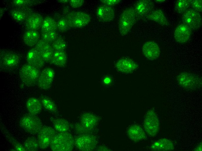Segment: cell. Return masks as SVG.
Listing matches in <instances>:
<instances>
[{
	"label": "cell",
	"instance_id": "cell-1",
	"mask_svg": "<svg viewBox=\"0 0 202 151\" xmlns=\"http://www.w3.org/2000/svg\"><path fill=\"white\" fill-rule=\"evenodd\" d=\"M74 141L73 136L68 132L56 134L50 144L51 149L54 151H69L73 147Z\"/></svg>",
	"mask_w": 202,
	"mask_h": 151
},
{
	"label": "cell",
	"instance_id": "cell-2",
	"mask_svg": "<svg viewBox=\"0 0 202 151\" xmlns=\"http://www.w3.org/2000/svg\"><path fill=\"white\" fill-rule=\"evenodd\" d=\"M137 15L134 9L127 8L122 12L120 17L118 27L120 34L126 35L136 24Z\"/></svg>",
	"mask_w": 202,
	"mask_h": 151
},
{
	"label": "cell",
	"instance_id": "cell-3",
	"mask_svg": "<svg viewBox=\"0 0 202 151\" xmlns=\"http://www.w3.org/2000/svg\"><path fill=\"white\" fill-rule=\"evenodd\" d=\"M0 59V69L6 71L16 68L21 60L20 56L17 53L6 49L1 50Z\"/></svg>",
	"mask_w": 202,
	"mask_h": 151
},
{
	"label": "cell",
	"instance_id": "cell-4",
	"mask_svg": "<svg viewBox=\"0 0 202 151\" xmlns=\"http://www.w3.org/2000/svg\"><path fill=\"white\" fill-rule=\"evenodd\" d=\"M19 125L26 132L33 135L37 134L43 126L40 119L35 115L30 114L23 116Z\"/></svg>",
	"mask_w": 202,
	"mask_h": 151
},
{
	"label": "cell",
	"instance_id": "cell-5",
	"mask_svg": "<svg viewBox=\"0 0 202 151\" xmlns=\"http://www.w3.org/2000/svg\"><path fill=\"white\" fill-rule=\"evenodd\" d=\"M40 72L39 70L29 64L23 65L19 71V76L26 86L31 87L37 84Z\"/></svg>",
	"mask_w": 202,
	"mask_h": 151
},
{
	"label": "cell",
	"instance_id": "cell-6",
	"mask_svg": "<svg viewBox=\"0 0 202 151\" xmlns=\"http://www.w3.org/2000/svg\"><path fill=\"white\" fill-rule=\"evenodd\" d=\"M70 28H80L84 27L90 22V16L88 14L81 11H72L68 13L65 17Z\"/></svg>",
	"mask_w": 202,
	"mask_h": 151
},
{
	"label": "cell",
	"instance_id": "cell-7",
	"mask_svg": "<svg viewBox=\"0 0 202 151\" xmlns=\"http://www.w3.org/2000/svg\"><path fill=\"white\" fill-rule=\"evenodd\" d=\"M182 20L183 23L193 30L199 28L201 25L202 19L200 14L192 9H188L184 12Z\"/></svg>",
	"mask_w": 202,
	"mask_h": 151
},
{
	"label": "cell",
	"instance_id": "cell-8",
	"mask_svg": "<svg viewBox=\"0 0 202 151\" xmlns=\"http://www.w3.org/2000/svg\"><path fill=\"white\" fill-rule=\"evenodd\" d=\"M55 130L48 126H43L37 134V140L40 148L44 149L48 147L56 135Z\"/></svg>",
	"mask_w": 202,
	"mask_h": 151
},
{
	"label": "cell",
	"instance_id": "cell-9",
	"mask_svg": "<svg viewBox=\"0 0 202 151\" xmlns=\"http://www.w3.org/2000/svg\"><path fill=\"white\" fill-rule=\"evenodd\" d=\"M144 126L147 133L151 136H154L158 133L159 127V121L155 113L152 111H149L146 116Z\"/></svg>",
	"mask_w": 202,
	"mask_h": 151
},
{
	"label": "cell",
	"instance_id": "cell-10",
	"mask_svg": "<svg viewBox=\"0 0 202 151\" xmlns=\"http://www.w3.org/2000/svg\"><path fill=\"white\" fill-rule=\"evenodd\" d=\"M177 79L180 85L189 89H194L200 85L201 82V80L198 77L187 73H183L180 74Z\"/></svg>",
	"mask_w": 202,
	"mask_h": 151
},
{
	"label": "cell",
	"instance_id": "cell-11",
	"mask_svg": "<svg viewBox=\"0 0 202 151\" xmlns=\"http://www.w3.org/2000/svg\"><path fill=\"white\" fill-rule=\"evenodd\" d=\"M54 76L52 69L46 68L40 72L37 84L39 87L43 89H47L51 85Z\"/></svg>",
	"mask_w": 202,
	"mask_h": 151
},
{
	"label": "cell",
	"instance_id": "cell-12",
	"mask_svg": "<svg viewBox=\"0 0 202 151\" xmlns=\"http://www.w3.org/2000/svg\"><path fill=\"white\" fill-rule=\"evenodd\" d=\"M142 52L144 56L150 60L156 59L160 54V50L158 45L154 41L145 42L142 47Z\"/></svg>",
	"mask_w": 202,
	"mask_h": 151
},
{
	"label": "cell",
	"instance_id": "cell-13",
	"mask_svg": "<svg viewBox=\"0 0 202 151\" xmlns=\"http://www.w3.org/2000/svg\"><path fill=\"white\" fill-rule=\"evenodd\" d=\"M191 34V29L184 24L181 23L178 24L176 28L174 37L177 42L185 43L189 40Z\"/></svg>",
	"mask_w": 202,
	"mask_h": 151
},
{
	"label": "cell",
	"instance_id": "cell-14",
	"mask_svg": "<svg viewBox=\"0 0 202 151\" xmlns=\"http://www.w3.org/2000/svg\"><path fill=\"white\" fill-rule=\"evenodd\" d=\"M26 60L28 64L39 70L44 66L45 62L35 48L28 52Z\"/></svg>",
	"mask_w": 202,
	"mask_h": 151
},
{
	"label": "cell",
	"instance_id": "cell-15",
	"mask_svg": "<svg viewBox=\"0 0 202 151\" xmlns=\"http://www.w3.org/2000/svg\"><path fill=\"white\" fill-rule=\"evenodd\" d=\"M35 46L45 62H50L54 51L50 44L41 39Z\"/></svg>",
	"mask_w": 202,
	"mask_h": 151
},
{
	"label": "cell",
	"instance_id": "cell-16",
	"mask_svg": "<svg viewBox=\"0 0 202 151\" xmlns=\"http://www.w3.org/2000/svg\"><path fill=\"white\" fill-rule=\"evenodd\" d=\"M154 6L152 1L148 0L138 1L136 3L134 9L137 16H147L153 11Z\"/></svg>",
	"mask_w": 202,
	"mask_h": 151
},
{
	"label": "cell",
	"instance_id": "cell-17",
	"mask_svg": "<svg viewBox=\"0 0 202 151\" xmlns=\"http://www.w3.org/2000/svg\"><path fill=\"white\" fill-rule=\"evenodd\" d=\"M98 19L103 22H109L112 20L115 17L114 9L111 6L102 5L99 6L96 11Z\"/></svg>",
	"mask_w": 202,
	"mask_h": 151
},
{
	"label": "cell",
	"instance_id": "cell-18",
	"mask_svg": "<svg viewBox=\"0 0 202 151\" xmlns=\"http://www.w3.org/2000/svg\"><path fill=\"white\" fill-rule=\"evenodd\" d=\"M43 20L41 15L32 12L28 15L25 21V26L28 30H37L41 28Z\"/></svg>",
	"mask_w": 202,
	"mask_h": 151
},
{
	"label": "cell",
	"instance_id": "cell-19",
	"mask_svg": "<svg viewBox=\"0 0 202 151\" xmlns=\"http://www.w3.org/2000/svg\"><path fill=\"white\" fill-rule=\"evenodd\" d=\"M93 140L90 135L87 134L81 135L75 140L74 144L79 150L82 151L90 150L93 148Z\"/></svg>",
	"mask_w": 202,
	"mask_h": 151
},
{
	"label": "cell",
	"instance_id": "cell-20",
	"mask_svg": "<svg viewBox=\"0 0 202 151\" xmlns=\"http://www.w3.org/2000/svg\"><path fill=\"white\" fill-rule=\"evenodd\" d=\"M32 12L29 8H15L10 11V15L13 19L19 23L24 22L28 15Z\"/></svg>",
	"mask_w": 202,
	"mask_h": 151
},
{
	"label": "cell",
	"instance_id": "cell-21",
	"mask_svg": "<svg viewBox=\"0 0 202 151\" xmlns=\"http://www.w3.org/2000/svg\"><path fill=\"white\" fill-rule=\"evenodd\" d=\"M40 35L37 30H28L24 33L23 39L24 42L27 46H35L40 39Z\"/></svg>",
	"mask_w": 202,
	"mask_h": 151
},
{
	"label": "cell",
	"instance_id": "cell-22",
	"mask_svg": "<svg viewBox=\"0 0 202 151\" xmlns=\"http://www.w3.org/2000/svg\"><path fill=\"white\" fill-rule=\"evenodd\" d=\"M146 17L149 20L155 22L162 26H168V21L163 12L161 10H153Z\"/></svg>",
	"mask_w": 202,
	"mask_h": 151
},
{
	"label": "cell",
	"instance_id": "cell-23",
	"mask_svg": "<svg viewBox=\"0 0 202 151\" xmlns=\"http://www.w3.org/2000/svg\"><path fill=\"white\" fill-rule=\"evenodd\" d=\"M152 148L154 151H167L173 150L174 147L171 141L166 139H162L154 142L152 145Z\"/></svg>",
	"mask_w": 202,
	"mask_h": 151
},
{
	"label": "cell",
	"instance_id": "cell-24",
	"mask_svg": "<svg viewBox=\"0 0 202 151\" xmlns=\"http://www.w3.org/2000/svg\"><path fill=\"white\" fill-rule=\"evenodd\" d=\"M26 107L30 114L36 115L41 112L42 105L40 102L37 98H29L26 103Z\"/></svg>",
	"mask_w": 202,
	"mask_h": 151
},
{
	"label": "cell",
	"instance_id": "cell-25",
	"mask_svg": "<svg viewBox=\"0 0 202 151\" xmlns=\"http://www.w3.org/2000/svg\"><path fill=\"white\" fill-rule=\"evenodd\" d=\"M67 60V55L64 51H54L50 62L59 66H64Z\"/></svg>",
	"mask_w": 202,
	"mask_h": 151
},
{
	"label": "cell",
	"instance_id": "cell-26",
	"mask_svg": "<svg viewBox=\"0 0 202 151\" xmlns=\"http://www.w3.org/2000/svg\"><path fill=\"white\" fill-rule=\"evenodd\" d=\"M41 28L42 33L55 32L57 29V22L53 18L46 17L43 19Z\"/></svg>",
	"mask_w": 202,
	"mask_h": 151
},
{
	"label": "cell",
	"instance_id": "cell-27",
	"mask_svg": "<svg viewBox=\"0 0 202 151\" xmlns=\"http://www.w3.org/2000/svg\"><path fill=\"white\" fill-rule=\"evenodd\" d=\"M80 122L81 125L85 129H89L95 124V119L92 114L86 113L81 116Z\"/></svg>",
	"mask_w": 202,
	"mask_h": 151
},
{
	"label": "cell",
	"instance_id": "cell-28",
	"mask_svg": "<svg viewBox=\"0 0 202 151\" xmlns=\"http://www.w3.org/2000/svg\"><path fill=\"white\" fill-rule=\"evenodd\" d=\"M52 120L55 128L60 132H67L69 130V123L66 120L57 118L52 119Z\"/></svg>",
	"mask_w": 202,
	"mask_h": 151
},
{
	"label": "cell",
	"instance_id": "cell-29",
	"mask_svg": "<svg viewBox=\"0 0 202 151\" xmlns=\"http://www.w3.org/2000/svg\"><path fill=\"white\" fill-rule=\"evenodd\" d=\"M24 147L26 151H35L40 148L37 139L32 137H29L25 141Z\"/></svg>",
	"mask_w": 202,
	"mask_h": 151
},
{
	"label": "cell",
	"instance_id": "cell-30",
	"mask_svg": "<svg viewBox=\"0 0 202 151\" xmlns=\"http://www.w3.org/2000/svg\"><path fill=\"white\" fill-rule=\"evenodd\" d=\"M117 65L119 68L130 69H131L136 68L138 66L135 62L128 59L124 58L120 59L118 62Z\"/></svg>",
	"mask_w": 202,
	"mask_h": 151
},
{
	"label": "cell",
	"instance_id": "cell-31",
	"mask_svg": "<svg viewBox=\"0 0 202 151\" xmlns=\"http://www.w3.org/2000/svg\"><path fill=\"white\" fill-rule=\"evenodd\" d=\"M191 0H179L177 1L175 5V10L178 13L184 12L190 6Z\"/></svg>",
	"mask_w": 202,
	"mask_h": 151
},
{
	"label": "cell",
	"instance_id": "cell-32",
	"mask_svg": "<svg viewBox=\"0 0 202 151\" xmlns=\"http://www.w3.org/2000/svg\"><path fill=\"white\" fill-rule=\"evenodd\" d=\"M54 51H64L66 46L65 41L61 37H58L52 44Z\"/></svg>",
	"mask_w": 202,
	"mask_h": 151
},
{
	"label": "cell",
	"instance_id": "cell-33",
	"mask_svg": "<svg viewBox=\"0 0 202 151\" xmlns=\"http://www.w3.org/2000/svg\"><path fill=\"white\" fill-rule=\"evenodd\" d=\"M41 37L42 39L49 44L52 43L58 38L56 32L42 33Z\"/></svg>",
	"mask_w": 202,
	"mask_h": 151
},
{
	"label": "cell",
	"instance_id": "cell-34",
	"mask_svg": "<svg viewBox=\"0 0 202 151\" xmlns=\"http://www.w3.org/2000/svg\"><path fill=\"white\" fill-rule=\"evenodd\" d=\"M57 29L60 32H64L68 30L70 27L66 18H60L57 22Z\"/></svg>",
	"mask_w": 202,
	"mask_h": 151
},
{
	"label": "cell",
	"instance_id": "cell-35",
	"mask_svg": "<svg viewBox=\"0 0 202 151\" xmlns=\"http://www.w3.org/2000/svg\"><path fill=\"white\" fill-rule=\"evenodd\" d=\"M33 1L15 0L13 1L12 4L15 8H29L34 3Z\"/></svg>",
	"mask_w": 202,
	"mask_h": 151
},
{
	"label": "cell",
	"instance_id": "cell-36",
	"mask_svg": "<svg viewBox=\"0 0 202 151\" xmlns=\"http://www.w3.org/2000/svg\"><path fill=\"white\" fill-rule=\"evenodd\" d=\"M132 133L133 138L137 140L143 139L145 136L143 130L138 126H134L132 130Z\"/></svg>",
	"mask_w": 202,
	"mask_h": 151
},
{
	"label": "cell",
	"instance_id": "cell-37",
	"mask_svg": "<svg viewBox=\"0 0 202 151\" xmlns=\"http://www.w3.org/2000/svg\"><path fill=\"white\" fill-rule=\"evenodd\" d=\"M41 103L44 107L48 111L53 112L56 110L54 103L50 100L44 98L42 99Z\"/></svg>",
	"mask_w": 202,
	"mask_h": 151
},
{
	"label": "cell",
	"instance_id": "cell-38",
	"mask_svg": "<svg viewBox=\"0 0 202 151\" xmlns=\"http://www.w3.org/2000/svg\"><path fill=\"white\" fill-rule=\"evenodd\" d=\"M202 1L201 0H196L191 1L190 6L193 9L198 12L202 11Z\"/></svg>",
	"mask_w": 202,
	"mask_h": 151
},
{
	"label": "cell",
	"instance_id": "cell-39",
	"mask_svg": "<svg viewBox=\"0 0 202 151\" xmlns=\"http://www.w3.org/2000/svg\"><path fill=\"white\" fill-rule=\"evenodd\" d=\"M84 2V1L83 0H71L69 1V3L72 7L77 8L82 6Z\"/></svg>",
	"mask_w": 202,
	"mask_h": 151
},
{
	"label": "cell",
	"instance_id": "cell-40",
	"mask_svg": "<svg viewBox=\"0 0 202 151\" xmlns=\"http://www.w3.org/2000/svg\"><path fill=\"white\" fill-rule=\"evenodd\" d=\"M100 1L104 5L111 6L118 4L121 1L119 0H102Z\"/></svg>",
	"mask_w": 202,
	"mask_h": 151
},
{
	"label": "cell",
	"instance_id": "cell-41",
	"mask_svg": "<svg viewBox=\"0 0 202 151\" xmlns=\"http://www.w3.org/2000/svg\"><path fill=\"white\" fill-rule=\"evenodd\" d=\"M195 151H202V143L199 145L195 149Z\"/></svg>",
	"mask_w": 202,
	"mask_h": 151
},
{
	"label": "cell",
	"instance_id": "cell-42",
	"mask_svg": "<svg viewBox=\"0 0 202 151\" xmlns=\"http://www.w3.org/2000/svg\"><path fill=\"white\" fill-rule=\"evenodd\" d=\"M59 2H61L62 3H67L68 2L67 0H60Z\"/></svg>",
	"mask_w": 202,
	"mask_h": 151
}]
</instances>
